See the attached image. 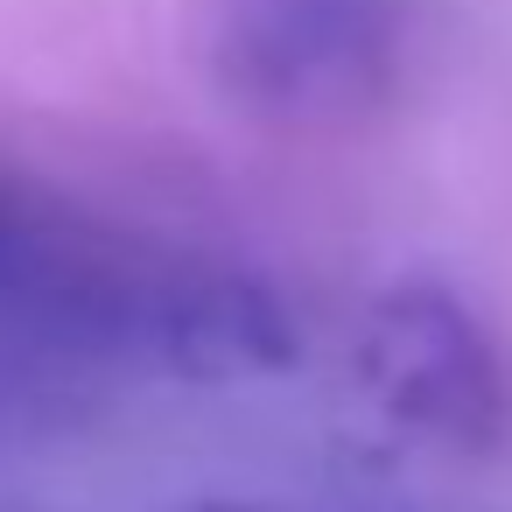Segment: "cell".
<instances>
[{"label":"cell","mask_w":512,"mask_h":512,"mask_svg":"<svg viewBox=\"0 0 512 512\" xmlns=\"http://www.w3.org/2000/svg\"><path fill=\"white\" fill-rule=\"evenodd\" d=\"M400 0H218L211 78L274 127H351L400 85Z\"/></svg>","instance_id":"obj_1"},{"label":"cell","mask_w":512,"mask_h":512,"mask_svg":"<svg viewBox=\"0 0 512 512\" xmlns=\"http://www.w3.org/2000/svg\"><path fill=\"white\" fill-rule=\"evenodd\" d=\"M351 365L372 407L407 435H428L442 449H484L505 428L498 351L477 316L435 281L386 288L358 323Z\"/></svg>","instance_id":"obj_2"},{"label":"cell","mask_w":512,"mask_h":512,"mask_svg":"<svg viewBox=\"0 0 512 512\" xmlns=\"http://www.w3.org/2000/svg\"><path fill=\"white\" fill-rule=\"evenodd\" d=\"M155 344L204 379H232V372H274L295 358V337L281 323V309L253 288V281H176L155 302Z\"/></svg>","instance_id":"obj_3"},{"label":"cell","mask_w":512,"mask_h":512,"mask_svg":"<svg viewBox=\"0 0 512 512\" xmlns=\"http://www.w3.org/2000/svg\"><path fill=\"white\" fill-rule=\"evenodd\" d=\"M29 253H22V239H15V225H8V211H0V288L15 281V267H22Z\"/></svg>","instance_id":"obj_4"}]
</instances>
